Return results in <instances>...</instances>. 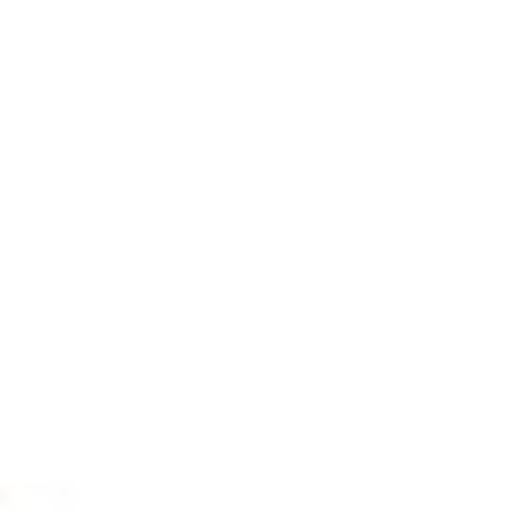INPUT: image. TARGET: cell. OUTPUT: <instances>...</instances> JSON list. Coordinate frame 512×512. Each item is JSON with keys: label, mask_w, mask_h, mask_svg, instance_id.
<instances>
[]
</instances>
